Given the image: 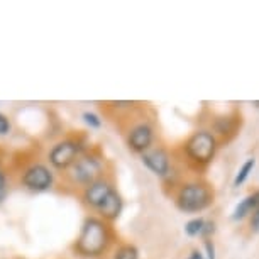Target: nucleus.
<instances>
[{
  "label": "nucleus",
  "instance_id": "obj_1",
  "mask_svg": "<svg viewBox=\"0 0 259 259\" xmlns=\"http://www.w3.org/2000/svg\"><path fill=\"white\" fill-rule=\"evenodd\" d=\"M112 242H114V231L110 224L95 215H89L81 224L80 234L73 244V251L78 257L99 259L109 251Z\"/></svg>",
  "mask_w": 259,
  "mask_h": 259
},
{
  "label": "nucleus",
  "instance_id": "obj_2",
  "mask_svg": "<svg viewBox=\"0 0 259 259\" xmlns=\"http://www.w3.org/2000/svg\"><path fill=\"white\" fill-rule=\"evenodd\" d=\"M185 161L195 169H203L212 163L219 151V138L210 129H198L182 144Z\"/></svg>",
  "mask_w": 259,
  "mask_h": 259
},
{
  "label": "nucleus",
  "instance_id": "obj_3",
  "mask_svg": "<svg viewBox=\"0 0 259 259\" xmlns=\"http://www.w3.org/2000/svg\"><path fill=\"white\" fill-rule=\"evenodd\" d=\"M215 193L212 185L202 178L187 180L180 183L175 192V203L185 213H198L213 203Z\"/></svg>",
  "mask_w": 259,
  "mask_h": 259
},
{
  "label": "nucleus",
  "instance_id": "obj_4",
  "mask_svg": "<svg viewBox=\"0 0 259 259\" xmlns=\"http://www.w3.org/2000/svg\"><path fill=\"white\" fill-rule=\"evenodd\" d=\"M107 175V159L105 156L97 149L85 151L78 158L68 171H65L66 182L71 187L87 188L89 185L97 182L99 178Z\"/></svg>",
  "mask_w": 259,
  "mask_h": 259
},
{
  "label": "nucleus",
  "instance_id": "obj_5",
  "mask_svg": "<svg viewBox=\"0 0 259 259\" xmlns=\"http://www.w3.org/2000/svg\"><path fill=\"white\" fill-rule=\"evenodd\" d=\"M85 146L78 138H66L61 139L53 146L50 154H48V159H50V164L53 169L56 171H68L73 166V163L80 158V156L85 153Z\"/></svg>",
  "mask_w": 259,
  "mask_h": 259
},
{
  "label": "nucleus",
  "instance_id": "obj_6",
  "mask_svg": "<svg viewBox=\"0 0 259 259\" xmlns=\"http://www.w3.org/2000/svg\"><path fill=\"white\" fill-rule=\"evenodd\" d=\"M125 144L133 153L139 156L156 146V129L153 122L148 119L134 122L125 133Z\"/></svg>",
  "mask_w": 259,
  "mask_h": 259
},
{
  "label": "nucleus",
  "instance_id": "obj_7",
  "mask_svg": "<svg viewBox=\"0 0 259 259\" xmlns=\"http://www.w3.org/2000/svg\"><path fill=\"white\" fill-rule=\"evenodd\" d=\"M141 163L158 178H169L173 175V156L164 146L156 144L144 154H141Z\"/></svg>",
  "mask_w": 259,
  "mask_h": 259
},
{
  "label": "nucleus",
  "instance_id": "obj_8",
  "mask_svg": "<svg viewBox=\"0 0 259 259\" xmlns=\"http://www.w3.org/2000/svg\"><path fill=\"white\" fill-rule=\"evenodd\" d=\"M21 182L29 192L45 193L55 185V173H53V168H50V166L42 163H34L24 169Z\"/></svg>",
  "mask_w": 259,
  "mask_h": 259
},
{
  "label": "nucleus",
  "instance_id": "obj_9",
  "mask_svg": "<svg viewBox=\"0 0 259 259\" xmlns=\"http://www.w3.org/2000/svg\"><path fill=\"white\" fill-rule=\"evenodd\" d=\"M114 190H115L114 180L105 175V177L99 178L97 182L81 190V202L87 208L97 212Z\"/></svg>",
  "mask_w": 259,
  "mask_h": 259
},
{
  "label": "nucleus",
  "instance_id": "obj_10",
  "mask_svg": "<svg viewBox=\"0 0 259 259\" xmlns=\"http://www.w3.org/2000/svg\"><path fill=\"white\" fill-rule=\"evenodd\" d=\"M122 210H124V198H122V195L119 193V190L115 188L114 192L109 195V198L104 202V205L97 210V213H99L100 219H104L105 222L110 224L120 217Z\"/></svg>",
  "mask_w": 259,
  "mask_h": 259
},
{
  "label": "nucleus",
  "instance_id": "obj_11",
  "mask_svg": "<svg viewBox=\"0 0 259 259\" xmlns=\"http://www.w3.org/2000/svg\"><path fill=\"white\" fill-rule=\"evenodd\" d=\"M236 129H237V124L232 117H221V119L215 120L212 133L215 136H232V134H236Z\"/></svg>",
  "mask_w": 259,
  "mask_h": 259
},
{
  "label": "nucleus",
  "instance_id": "obj_12",
  "mask_svg": "<svg viewBox=\"0 0 259 259\" xmlns=\"http://www.w3.org/2000/svg\"><path fill=\"white\" fill-rule=\"evenodd\" d=\"M254 166H256V159H254V158H247L246 161H244L242 166L239 168V171L236 173V178H234V187L239 188L241 185H244L247 182V178L251 177Z\"/></svg>",
  "mask_w": 259,
  "mask_h": 259
},
{
  "label": "nucleus",
  "instance_id": "obj_13",
  "mask_svg": "<svg viewBox=\"0 0 259 259\" xmlns=\"http://www.w3.org/2000/svg\"><path fill=\"white\" fill-rule=\"evenodd\" d=\"M205 224H207V219L203 217H193L185 224V234L188 237H202Z\"/></svg>",
  "mask_w": 259,
  "mask_h": 259
},
{
  "label": "nucleus",
  "instance_id": "obj_14",
  "mask_svg": "<svg viewBox=\"0 0 259 259\" xmlns=\"http://www.w3.org/2000/svg\"><path fill=\"white\" fill-rule=\"evenodd\" d=\"M114 259H139V249L134 244H120L114 251Z\"/></svg>",
  "mask_w": 259,
  "mask_h": 259
},
{
  "label": "nucleus",
  "instance_id": "obj_15",
  "mask_svg": "<svg viewBox=\"0 0 259 259\" xmlns=\"http://www.w3.org/2000/svg\"><path fill=\"white\" fill-rule=\"evenodd\" d=\"M81 119H83V122H85L87 125L90 127V129H100V127H102V119H100V115H99V114H95V112H90V110L83 112V114H81Z\"/></svg>",
  "mask_w": 259,
  "mask_h": 259
},
{
  "label": "nucleus",
  "instance_id": "obj_16",
  "mask_svg": "<svg viewBox=\"0 0 259 259\" xmlns=\"http://www.w3.org/2000/svg\"><path fill=\"white\" fill-rule=\"evenodd\" d=\"M11 131H12L11 120H9V117L6 114H2V112H0V136L11 134Z\"/></svg>",
  "mask_w": 259,
  "mask_h": 259
},
{
  "label": "nucleus",
  "instance_id": "obj_17",
  "mask_svg": "<svg viewBox=\"0 0 259 259\" xmlns=\"http://www.w3.org/2000/svg\"><path fill=\"white\" fill-rule=\"evenodd\" d=\"M247 200H249V205H251L252 213L257 212V210H259V190L252 192L251 195H247Z\"/></svg>",
  "mask_w": 259,
  "mask_h": 259
},
{
  "label": "nucleus",
  "instance_id": "obj_18",
  "mask_svg": "<svg viewBox=\"0 0 259 259\" xmlns=\"http://www.w3.org/2000/svg\"><path fill=\"white\" fill-rule=\"evenodd\" d=\"M203 246H205V251H207V259H217V256H215V244L212 239H205Z\"/></svg>",
  "mask_w": 259,
  "mask_h": 259
},
{
  "label": "nucleus",
  "instance_id": "obj_19",
  "mask_svg": "<svg viewBox=\"0 0 259 259\" xmlns=\"http://www.w3.org/2000/svg\"><path fill=\"white\" fill-rule=\"evenodd\" d=\"M249 227H251V231L259 232V210H257V212H254L251 217H249Z\"/></svg>",
  "mask_w": 259,
  "mask_h": 259
},
{
  "label": "nucleus",
  "instance_id": "obj_20",
  "mask_svg": "<svg viewBox=\"0 0 259 259\" xmlns=\"http://www.w3.org/2000/svg\"><path fill=\"white\" fill-rule=\"evenodd\" d=\"M6 190H7V177L4 173V169L0 168V198L6 195Z\"/></svg>",
  "mask_w": 259,
  "mask_h": 259
},
{
  "label": "nucleus",
  "instance_id": "obj_21",
  "mask_svg": "<svg viewBox=\"0 0 259 259\" xmlns=\"http://www.w3.org/2000/svg\"><path fill=\"white\" fill-rule=\"evenodd\" d=\"M188 259H207V257H205V256H203V254H202V252H200V251H198V249H193V251H192V252H190V256H188Z\"/></svg>",
  "mask_w": 259,
  "mask_h": 259
},
{
  "label": "nucleus",
  "instance_id": "obj_22",
  "mask_svg": "<svg viewBox=\"0 0 259 259\" xmlns=\"http://www.w3.org/2000/svg\"><path fill=\"white\" fill-rule=\"evenodd\" d=\"M256 105H259V102H256Z\"/></svg>",
  "mask_w": 259,
  "mask_h": 259
}]
</instances>
